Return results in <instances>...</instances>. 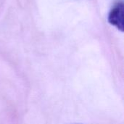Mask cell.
<instances>
[{
    "label": "cell",
    "mask_w": 124,
    "mask_h": 124,
    "mask_svg": "<svg viewBox=\"0 0 124 124\" xmlns=\"http://www.w3.org/2000/svg\"><path fill=\"white\" fill-rule=\"evenodd\" d=\"M108 23L121 32L124 31V4L118 1L110 9L108 17Z\"/></svg>",
    "instance_id": "1"
},
{
    "label": "cell",
    "mask_w": 124,
    "mask_h": 124,
    "mask_svg": "<svg viewBox=\"0 0 124 124\" xmlns=\"http://www.w3.org/2000/svg\"></svg>",
    "instance_id": "2"
}]
</instances>
